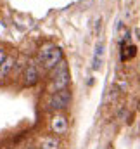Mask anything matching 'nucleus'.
I'll list each match as a JSON object with an SVG mask.
<instances>
[{
  "instance_id": "f257e3e1",
  "label": "nucleus",
  "mask_w": 140,
  "mask_h": 149,
  "mask_svg": "<svg viewBox=\"0 0 140 149\" xmlns=\"http://www.w3.org/2000/svg\"><path fill=\"white\" fill-rule=\"evenodd\" d=\"M38 61L45 66V70L52 71L61 61H62V50L59 47H55L54 43H47L40 49L38 52Z\"/></svg>"
},
{
  "instance_id": "f03ea898",
  "label": "nucleus",
  "mask_w": 140,
  "mask_h": 149,
  "mask_svg": "<svg viewBox=\"0 0 140 149\" xmlns=\"http://www.w3.org/2000/svg\"><path fill=\"white\" fill-rule=\"evenodd\" d=\"M52 85H50V90L55 94L59 90H64L68 88L69 85V71H68V66L64 61H61L54 70H52Z\"/></svg>"
},
{
  "instance_id": "7ed1b4c3",
  "label": "nucleus",
  "mask_w": 140,
  "mask_h": 149,
  "mask_svg": "<svg viewBox=\"0 0 140 149\" xmlns=\"http://www.w3.org/2000/svg\"><path fill=\"white\" fill-rule=\"evenodd\" d=\"M69 104H71V92L68 90V88L52 94L50 99H49V108H50V109L61 111V109H66Z\"/></svg>"
},
{
  "instance_id": "20e7f679",
  "label": "nucleus",
  "mask_w": 140,
  "mask_h": 149,
  "mask_svg": "<svg viewBox=\"0 0 140 149\" xmlns=\"http://www.w3.org/2000/svg\"><path fill=\"white\" fill-rule=\"evenodd\" d=\"M68 120H66V116H62V114H55L54 118H52V130L55 132V134H66L68 132Z\"/></svg>"
},
{
  "instance_id": "39448f33",
  "label": "nucleus",
  "mask_w": 140,
  "mask_h": 149,
  "mask_svg": "<svg viewBox=\"0 0 140 149\" xmlns=\"http://www.w3.org/2000/svg\"><path fill=\"white\" fill-rule=\"evenodd\" d=\"M38 81V70L33 63H30V66L24 68V85L26 87H31Z\"/></svg>"
},
{
  "instance_id": "423d86ee",
  "label": "nucleus",
  "mask_w": 140,
  "mask_h": 149,
  "mask_svg": "<svg viewBox=\"0 0 140 149\" xmlns=\"http://www.w3.org/2000/svg\"><path fill=\"white\" fill-rule=\"evenodd\" d=\"M14 66H16V57L14 56H7L3 59V63L0 64V78H5L7 74L14 70Z\"/></svg>"
},
{
  "instance_id": "0eeeda50",
  "label": "nucleus",
  "mask_w": 140,
  "mask_h": 149,
  "mask_svg": "<svg viewBox=\"0 0 140 149\" xmlns=\"http://www.w3.org/2000/svg\"><path fill=\"white\" fill-rule=\"evenodd\" d=\"M59 141L55 139V137H47V139H43L42 141V146L40 149H59Z\"/></svg>"
},
{
  "instance_id": "6e6552de",
  "label": "nucleus",
  "mask_w": 140,
  "mask_h": 149,
  "mask_svg": "<svg viewBox=\"0 0 140 149\" xmlns=\"http://www.w3.org/2000/svg\"><path fill=\"white\" fill-rule=\"evenodd\" d=\"M102 43H97V49H95V57H94V70H99L100 68V57H102Z\"/></svg>"
},
{
  "instance_id": "1a4fd4ad",
  "label": "nucleus",
  "mask_w": 140,
  "mask_h": 149,
  "mask_svg": "<svg viewBox=\"0 0 140 149\" xmlns=\"http://www.w3.org/2000/svg\"><path fill=\"white\" fill-rule=\"evenodd\" d=\"M5 57H7V56H5V50H3V49L0 47V64L3 63V59H5Z\"/></svg>"
}]
</instances>
